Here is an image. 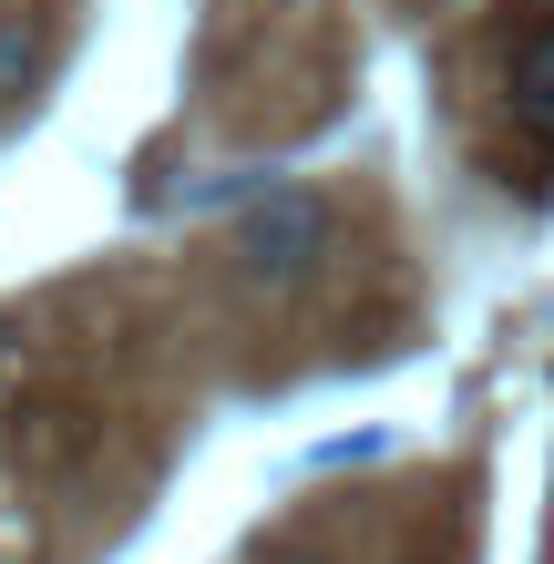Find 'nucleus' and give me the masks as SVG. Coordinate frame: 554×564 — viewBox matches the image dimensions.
Returning <instances> with one entry per match:
<instances>
[{
  "mask_svg": "<svg viewBox=\"0 0 554 564\" xmlns=\"http://www.w3.org/2000/svg\"><path fill=\"white\" fill-rule=\"evenodd\" d=\"M513 123L554 154V31H534V42L513 52Z\"/></svg>",
  "mask_w": 554,
  "mask_h": 564,
  "instance_id": "2",
  "label": "nucleus"
},
{
  "mask_svg": "<svg viewBox=\"0 0 554 564\" xmlns=\"http://www.w3.org/2000/svg\"><path fill=\"white\" fill-rule=\"evenodd\" d=\"M31 83H42V21H31V11H0V104H21Z\"/></svg>",
  "mask_w": 554,
  "mask_h": 564,
  "instance_id": "3",
  "label": "nucleus"
},
{
  "mask_svg": "<svg viewBox=\"0 0 554 564\" xmlns=\"http://www.w3.org/2000/svg\"><path fill=\"white\" fill-rule=\"evenodd\" d=\"M278 564H318V554H278Z\"/></svg>",
  "mask_w": 554,
  "mask_h": 564,
  "instance_id": "4",
  "label": "nucleus"
},
{
  "mask_svg": "<svg viewBox=\"0 0 554 564\" xmlns=\"http://www.w3.org/2000/svg\"><path fill=\"white\" fill-rule=\"evenodd\" d=\"M329 237H339L329 195H308V185H268V195L247 206V226H237V268H247L257 288H298V278H318Z\"/></svg>",
  "mask_w": 554,
  "mask_h": 564,
  "instance_id": "1",
  "label": "nucleus"
}]
</instances>
